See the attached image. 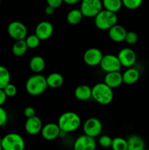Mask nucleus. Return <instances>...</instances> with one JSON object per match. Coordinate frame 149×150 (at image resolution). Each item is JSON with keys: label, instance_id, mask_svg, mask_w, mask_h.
Masks as SVG:
<instances>
[{"label": "nucleus", "instance_id": "2eb2a0df", "mask_svg": "<svg viewBox=\"0 0 149 150\" xmlns=\"http://www.w3.org/2000/svg\"><path fill=\"white\" fill-rule=\"evenodd\" d=\"M42 122L37 116L27 118L24 125V129L26 133L31 136H35L39 133L42 128Z\"/></svg>", "mask_w": 149, "mask_h": 150}, {"label": "nucleus", "instance_id": "a19ab883", "mask_svg": "<svg viewBox=\"0 0 149 150\" xmlns=\"http://www.w3.org/2000/svg\"><path fill=\"white\" fill-rule=\"evenodd\" d=\"M0 2H1V0H0Z\"/></svg>", "mask_w": 149, "mask_h": 150}, {"label": "nucleus", "instance_id": "f03ea898", "mask_svg": "<svg viewBox=\"0 0 149 150\" xmlns=\"http://www.w3.org/2000/svg\"><path fill=\"white\" fill-rule=\"evenodd\" d=\"M46 78L40 73H34L27 79L25 88L28 94L32 96H38L45 92L48 88Z\"/></svg>", "mask_w": 149, "mask_h": 150}, {"label": "nucleus", "instance_id": "0eeeda50", "mask_svg": "<svg viewBox=\"0 0 149 150\" xmlns=\"http://www.w3.org/2000/svg\"><path fill=\"white\" fill-rule=\"evenodd\" d=\"M7 33L15 40H25L28 35V29L23 23L18 21H14L9 23Z\"/></svg>", "mask_w": 149, "mask_h": 150}, {"label": "nucleus", "instance_id": "c9c22d12", "mask_svg": "<svg viewBox=\"0 0 149 150\" xmlns=\"http://www.w3.org/2000/svg\"><path fill=\"white\" fill-rule=\"evenodd\" d=\"M7 98V97L6 95L5 92H4V89H0V106H2L5 103Z\"/></svg>", "mask_w": 149, "mask_h": 150}, {"label": "nucleus", "instance_id": "473e14b6", "mask_svg": "<svg viewBox=\"0 0 149 150\" xmlns=\"http://www.w3.org/2000/svg\"><path fill=\"white\" fill-rule=\"evenodd\" d=\"M7 113L2 106H0V127H2L7 123Z\"/></svg>", "mask_w": 149, "mask_h": 150}, {"label": "nucleus", "instance_id": "f3484780", "mask_svg": "<svg viewBox=\"0 0 149 150\" xmlns=\"http://www.w3.org/2000/svg\"><path fill=\"white\" fill-rule=\"evenodd\" d=\"M127 33V32L125 28L118 24L114 25L108 30V35H109L110 38L115 42H124L125 40Z\"/></svg>", "mask_w": 149, "mask_h": 150}, {"label": "nucleus", "instance_id": "cd10ccee", "mask_svg": "<svg viewBox=\"0 0 149 150\" xmlns=\"http://www.w3.org/2000/svg\"><path fill=\"white\" fill-rule=\"evenodd\" d=\"M25 41H26L28 48L34 49V48H37L39 46L40 39L35 34H33V35H27V37L25 39Z\"/></svg>", "mask_w": 149, "mask_h": 150}, {"label": "nucleus", "instance_id": "7ed1b4c3", "mask_svg": "<svg viewBox=\"0 0 149 150\" xmlns=\"http://www.w3.org/2000/svg\"><path fill=\"white\" fill-rule=\"evenodd\" d=\"M113 91L105 82L92 86V98L96 103L103 105H109L113 100Z\"/></svg>", "mask_w": 149, "mask_h": 150}, {"label": "nucleus", "instance_id": "a211bd4d", "mask_svg": "<svg viewBox=\"0 0 149 150\" xmlns=\"http://www.w3.org/2000/svg\"><path fill=\"white\" fill-rule=\"evenodd\" d=\"M127 150H144L145 149V142L139 135L132 134L127 139Z\"/></svg>", "mask_w": 149, "mask_h": 150}, {"label": "nucleus", "instance_id": "f8f14e48", "mask_svg": "<svg viewBox=\"0 0 149 150\" xmlns=\"http://www.w3.org/2000/svg\"><path fill=\"white\" fill-rule=\"evenodd\" d=\"M118 59L123 67H131L136 62L137 55L134 50L129 48H124L118 52Z\"/></svg>", "mask_w": 149, "mask_h": 150}, {"label": "nucleus", "instance_id": "5701e85b", "mask_svg": "<svg viewBox=\"0 0 149 150\" xmlns=\"http://www.w3.org/2000/svg\"><path fill=\"white\" fill-rule=\"evenodd\" d=\"M84 17L80 9H72L67 15V21L70 24L77 25L81 22Z\"/></svg>", "mask_w": 149, "mask_h": 150}, {"label": "nucleus", "instance_id": "e433bc0d", "mask_svg": "<svg viewBox=\"0 0 149 150\" xmlns=\"http://www.w3.org/2000/svg\"><path fill=\"white\" fill-rule=\"evenodd\" d=\"M55 10L56 9L54 8V7L49 5H47L46 7H45L44 11H45V15H47V16H52V15H53L54 13H55Z\"/></svg>", "mask_w": 149, "mask_h": 150}, {"label": "nucleus", "instance_id": "6ab92c4d", "mask_svg": "<svg viewBox=\"0 0 149 150\" xmlns=\"http://www.w3.org/2000/svg\"><path fill=\"white\" fill-rule=\"evenodd\" d=\"M74 95L78 100H89L92 98V88L89 85H79L74 89Z\"/></svg>", "mask_w": 149, "mask_h": 150}, {"label": "nucleus", "instance_id": "c85d7f7f", "mask_svg": "<svg viewBox=\"0 0 149 150\" xmlns=\"http://www.w3.org/2000/svg\"><path fill=\"white\" fill-rule=\"evenodd\" d=\"M123 6L129 10H136L141 6L143 0H121Z\"/></svg>", "mask_w": 149, "mask_h": 150}, {"label": "nucleus", "instance_id": "6e6552de", "mask_svg": "<svg viewBox=\"0 0 149 150\" xmlns=\"http://www.w3.org/2000/svg\"><path fill=\"white\" fill-rule=\"evenodd\" d=\"M83 130L84 134L96 138L101 134L102 131V122L96 117H91L83 123Z\"/></svg>", "mask_w": 149, "mask_h": 150}, {"label": "nucleus", "instance_id": "b1692460", "mask_svg": "<svg viewBox=\"0 0 149 150\" xmlns=\"http://www.w3.org/2000/svg\"><path fill=\"white\" fill-rule=\"evenodd\" d=\"M27 49L28 47L25 40H15V42H14L12 48V51L15 57H22L26 54Z\"/></svg>", "mask_w": 149, "mask_h": 150}, {"label": "nucleus", "instance_id": "7c9ffc66", "mask_svg": "<svg viewBox=\"0 0 149 150\" xmlns=\"http://www.w3.org/2000/svg\"><path fill=\"white\" fill-rule=\"evenodd\" d=\"M3 89H4L7 98H13V97H15L17 95V87L13 83H9Z\"/></svg>", "mask_w": 149, "mask_h": 150}, {"label": "nucleus", "instance_id": "dca6fc26", "mask_svg": "<svg viewBox=\"0 0 149 150\" xmlns=\"http://www.w3.org/2000/svg\"><path fill=\"white\" fill-rule=\"evenodd\" d=\"M104 82L112 89L119 87L123 83L122 73L120 71L107 73L104 79Z\"/></svg>", "mask_w": 149, "mask_h": 150}, {"label": "nucleus", "instance_id": "bb28decb", "mask_svg": "<svg viewBox=\"0 0 149 150\" xmlns=\"http://www.w3.org/2000/svg\"><path fill=\"white\" fill-rule=\"evenodd\" d=\"M111 148L112 150H127V139L121 137H115L112 139Z\"/></svg>", "mask_w": 149, "mask_h": 150}, {"label": "nucleus", "instance_id": "f704fd0d", "mask_svg": "<svg viewBox=\"0 0 149 150\" xmlns=\"http://www.w3.org/2000/svg\"><path fill=\"white\" fill-rule=\"evenodd\" d=\"M46 2L48 5L51 6V7L56 9L62 4L64 1L63 0H46Z\"/></svg>", "mask_w": 149, "mask_h": 150}, {"label": "nucleus", "instance_id": "9d476101", "mask_svg": "<svg viewBox=\"0 0 149 150\" xmlns=\"http://www.w3.org/2000/svg\"><path fill=\"white\" fill-rule=\"evenodd\" d=\"M103 54L97 48H90L85 51L83 54V61L90 67H96L100 64Z\"/></svg>", "mask_w": 149, "mask_h": 150}, {"label": "nucleus", "instance_id": "393cba45", "mask_svg": "<svg viewBox=\"0 0 149 150\" xmlns=\"http://www.w3.org/2000/svg\"><path fill=\"white\" fill-rule=\"evenodd\" d=\"M102 2L105 10L115 13L119 11L123 6L121 0H102Z\"/></svg>", "mask_w": 149, "mask_h": 150}, {"label": "nucleus", "instance_id": "f257e3e1", "mask_svg": "<svg viewBox=\"0 0 149 150\" xmlns=\"http://www.w3.org/2000/svg\"><path fill=\"white\" fill-rule=\"evenodd\" d=\"M57 124L61 131L65 133H72L76 131L81 125V118L80 116L73 111H67L63 113L58 117Z\"/></svg>", "mask_w": 149, "mask_h": 150}, {"label": "nucleus", "instance_id": "9b49d317", "mask_svg": "<svg viewBox=\"0 0 149 150\" xmlns=\"http://www.w3.org/2000/svg\"><path fill=\"white\" fill-rule=\"evenodd\" d=\"M96 142L95 138L83 134L74 141L73 145L74 150H96Z\"/></svg>", "mask_w": 149, "mask_h": 150}, {"label": "nucleus", "instance_id": "20e7f679", "mask_svg": "<svg viewBox=\"0 0 149 150\" xmlns=\"http://www.w3.org/2000/svg\"><path fill=\"white\" fill-rule=\"evenodd\" d=\"M118 16L115 13L107 10H102L94 17V24L100 30H109L117 24Z\"/></svg>", "mask_w": 149, "mask_h": 150}, {"label": "nucleus", "instance_id": "72a5a7b5", "mask_svg": "<svg viewBox=\"0 0 149 150\" xmlns=\"http://www.w3.org/2000/svg\"><path fill=\"white\" fill-rule=\"evenodd\" d=\"M23 114L26 117V119L30 118V117H32L36 115V111H35V109L33 107L27 106L25 108L24 111H23Z\"/></svg>", "mask_w": 149, "mask_h": 150}, {"label": "nucleus", "instance_id": "ddd939ff", "mask_svg": "<svg viewBox=\"0 0 149 150\" xmlns=\"http://www.w3.org/2000/svg\"><path fill=\"white\" fill-rule=\"evenodd\" d=\"M53 33V26L48 21H42L37 25L35 28V35L40 40H46L52 36Z\"/></svg>", "mask_w": 149, "mask_h": 150}, {"label": "nucleus", "instance_id": "a878e982", "mask_svg": "<svg viewBox=\"0 0 149 150\" xmlns=\"http://www.w3.org/2000/svg\"><path fill=\"white\" fill-rule=\"evenodd\" d=\"M10 73L7 67L0 65V89H4L9 83H10Z\"/></svg>", "mask_w": 149, "mask_h": 150}, {"label": "nucleus", "instance_id": "2f4dec72", "mask_svg": "<svg viewBox=\"0 0 149 150\" xmlns=\"http://www.w3.org/2000/svg\"><path fill=\"white\" fill-rule=\"evenodd\" d=\"M138 39L139 38L137 34L132 31H130V32H127L124 41L129 45H134L136 42H137Z\"/></svg>", "mask_w": 149, "mask_h": 150}, {"label": "nucleus", "instance_id": "ea45409f", "mask_svg": "<svg viewBox=\"0 0 149 150\" xmlns=\"http://www.w3.org/2000/svg\"><path fill=\"white\" fill-rule=\"evenodd\" d=\"M144 150H149V149H145Z\"/></svg>", "mask_w": 149, "mask_h": 150}, {"label": "nucleus", "instance_id": "423d86ee", "mask_svg": "<svg viewBox=\"0 0 149 150\" xmlns=\"http://www.w3.org/2000/svg\"><path fill=\"white\" fill-rule=\"evenodd\" d=\"M103 8L102 0H81L80 11L86 18H94Z\"/></svg>", "mask_w": 149, "mask_h": 150}, {"label": "nucleus", "instance_id": "1a4fd4ad", "mask_svg": "<svg viewBox=\"0 0 149 150\" xmlns=\"http://www.w3.org/2000/svg\"><path fill=\"white\" fill-rule=\"evenodd\" d=\"M99 65H100L101 69L105 73L120 71L122 67L118 59V56H115L114 54L104 55Z\"/></svg>", "mask_w": 149, "mask_h": 150}, {"label": "nucleus", "instance_id": "412c9836", "mask_svg": "<svg viewBox=\"0 0 149 150\" xmlns=\"http://www.w3.org/2000/svg\"><path fill=\"white\" fill-rule=\"evenodd\" d=\"M29 67L34 73H40L45 68V61L41 56H34L29 62Z\"/></svg>", "mask_w": 149, "mask_h": 150}, {"label": "nucleus", "instance_id": "aec40b11", "mask_svg": "<svg viewBox=\"0 0 149 150\" xmlns=\"http://www.w3.org/2000/svg\"><path fill=\"white\" fill-rule=\"evenodd\" d=\"M123 83L127 85H131L137 83L140 79V73L138 70L133 67H129L122 73Z\"/></svg>", "mask_w": 149, "mask_h": 150}, {"label": "nucleus", "instance_id": "4468645a", "mask_svg": "<svg viewBox=\"0 0 149 150\" xmlns=\"http://www.w3.org/2000/svg\"><path fill=\"white\" fill-rule=\"evenodd\" d=\"M41 135L45 140L53 141L60 136L61 129L57 123H48L42 126Z\"/></svg>", "mask_w": 149, "mask_h": 150}, {"label": "nucleus", "instance_id": "c756f323", "mask_svg": "<svg viewBox=\"0 0 149 150\" xmlns=\"http://www.w3.org/2000/svg\"><path fill=\"white\" fill-rule=\"evenodd\" d=\"M112 139L110 136H108V135H102L99 137V144L103 148H108L111 147V144H112Z\"/></svg>", "mask_w": 149, "mask_h": 150}, {"label": "nucleus", "instance_id": "4be33fe9", "mask_svg": "<svg viewBox=\"0 0 149 150\" xmlns=\"http://www.w3.org/2000/svg\"><path fill=\"white\" fill-rule=\"evenodd\" d=\"M46 81L48 87L57 89V88H60L62 86L64 79L62 75L60 74V73H52L47 76Z\"/></svg>", "mask_w": 149, "mask_h": 150}, {"label": "nucleus", "instance_id": "4c0bfd02", "mask_svg": "<svg viewBox=\"0 0 149 150\" xmlns=\"http://www.w3.org/2000/svg\"><path fill=\"white\" fill-rule=\"evenodd\" d=\"M64 3L67 4H75L77 3L80 2L81 0H63Z\"/></svg>", "mask_w": 149, "mask_h": 150}, {"label": "nucleus", "instance_id": "58836bf2", "mask_svg": "<svg viewBox=\"0 0 149 150\" xmlns=\"http://www.w3.org/2000/svg\"><path fill=\"white\" fill-rule=\"evenodd\" d=\"M0 150H3V149H2V146H1V142H0Z\"/></svg>", "mask_w": 149, "mask_h": 150}, {"label": "nucleus", "instance_id": "39448f33", "mask_svg": "<svg viewBox=\"0 0 149 150\" xmlns=\"http://www.w3.org/2000/svg\"><path fill=\"white\" fill-rule=\"evenodd\" d=\"M3 150H24L25 141L20 134L10 133L5 135L1 140Z\"/></svg>", "mask_w": 149, "mask_h": 150}]
</instances>
